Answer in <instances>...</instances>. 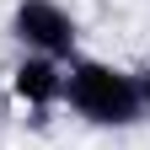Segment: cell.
<instances>
[{"label": "cell", "mask_w": 150, "mask_h": 150, "mask_svg": "<svg viewBox=\"0 0 150 150\" xmlns=\"http://www.w3.org/2000/svg\"><path fill=\"white\" fill-rule=\"evenodd\" d=\"M64 112H75L86 129H102V134H123V129L145 123L134 70L112 64L102 54H75L64 64Z\"/></svg>", "instance_id": "cell-1"}, {"label": "cell", "mask_w": 150, "mask_h": 150, "mask_svg": "<svg viewBox=\"0 0 150 150\" xmlns=\"http://www.w3.org/2000/svg\"><path fill=\"white\" fill-rule=\"evenodd\" d=\"M6 32L16 54H43V59L70 64L81 54V16L64 0H16L6 16Z\"/></svg>", "instance_id": "cell-2"}, {"label": "cell", "mask_w": 150, "mask_h": 150, "mask_svg": "<svg viewBox=\"0 0 150 150\" xmlns=\"http://www.w3.org/2000/svg\"><path fill=\"white\" fill-rule=\"evenodd\" d=\"M6 91H11L16 107H27V112L43 118V112L64 107V64L43 59V54H16L11 70H6Z\"/></svg>", "instance_id": "cell-3"}, {"label": "cell", "mask_w": 150, "mask_h": 150, "mask_svg": "<svg viewBox=\"0 0 150 150\" xmlns=\"http://www.w3.org/2000/svg\"><path fill=\"white\" fill-rule=\"evenodd\" d=\"M134 86H139V112H145V123H150V64L134 70Z\"/></svg>", "instance_id": "cell-4"}]
</instances>
